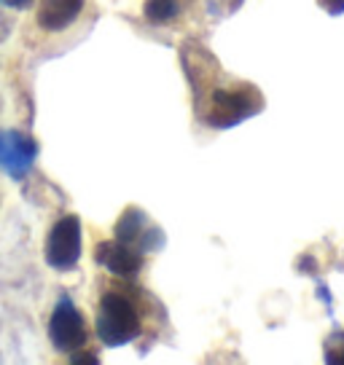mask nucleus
Wrapping results in <instances>:
<instances>
[{"label":"nucleus","mask_w":344,"mask_h":365,"mask_svg":"<svg viewBox=\"0 0 344 365\" xmlns=\"http://www.w3.org/2000/svg\"><path fill=\"white\" fill-rule=\"evenodd\" d=\"M97 336L105 346H124L140 336V314L135 304L121 293H105L97 312Z\"/></svg>","instance_id":"f257e3e1"},{"label":"nucleus","mask_w":344,"mask_h":365,"mask_svg":"<svg viewBox=\"0 0 344 365\" xmlns=\"http://www.w3.org/2000/svg\"><path fill=\"white\" fill-rule=\"evenodd\" d=\"M256 110H261V94L251 86L216 89L210 97V110L205 113V121L216 129H229L251 118Z\"/></svg>","instance_id":"f03ea898"},{"label":"nucleus","mask_w":344,"mask_h":365,"mask_svg":"<svg viewBox=\"0 0 344 365\" xmlns=\"http://www.w3.org/2000/svg\"><path fill=\"white\" fill-rule=\"evenodd\" d=\"M81 261V220L76 215L59 217L46 240V263L54 272H70Z\"/></svg>","instance_id":"7ed1b4c3"},{"label":"nucleus","mask_w":344,"mask_h":365,"mask_svg":"<svg viewBox=\"0 0 344 365\" xmlns=\"http://www.w3.org/2000/svg\"><path fill=\"white\" fill-rule=\"evenodd\" d=\"M86 322L81 317L79 307L68 296H59L57 307L49 319V339L57 352H76L86 344Z\"/></svg>","instance_id":"20e7f679"},{"label":"nucleus","mask_w":344,"mask_h":365,"mask_svg":"<svg viewBox=\"0 0 344 365\" xmlns=\"http://www.w3.org/2000/svg\"><path fill=\"white\" fill-rule=\"evenodd\" d=\"M38 159V143L30 135L3 129L0 132V172H6L11 180H22L30 175Z\"/></svg>","instance_id":"39448f33"},{"label":"nucleus","mask_w":344,"mask_h":365,"mask_svg":"<svg viewBox=\"0 0 344 365\" xmlns=\"http://www.w3.org/2000/svg\"><path fill=\"white\" fill-rule=\"evenodd\" d=\"M94 261H97V266H103L105 272L129 279V277H138V272L143 269V250L118 240L100 242L94 250Z\"/></svg>","instance_id":"423d86ee"},{"label":"nucleus","mask_w":344,"mask_h":365,"mask_svg":"<svg viewBox=\"0 0 344 365\" xmlns=\"http://www.w3.org/2000/svg\"><path fill=\"white\" fill-rule=\"evenodd\" d=\"M84 11V0H44L38 9V24L46 33H62Z\"/></svg>","instance_id":"0eeeda50"},{"label":"nucleus","mask_w":344,"mask_h":365,"mask_svg":"<svg viewBox=\"0 0 344 365\" xmlns=\"http://www.w3.org/2000/svg\"><path fill=\"white\" fill-rule=\"evenodd\" d=\"M153 226L148 217H146V212L143 210H138V207H129V210H124L121 212V217H118V223H116L113 234L118 242H126V245H140V240L146 237V231Z\"/></svg>","instance_id":"6e6552de"},{"label":"nucleus","mask_w":344,"mask_h":365,"mask_svg":"<svg viewBox=\"0 0 344 365\" xmlns=\"http://www.w3.org/2000/svg\"><path fill=\"white\" fill-rule=\"evenodd\" d=\"M146 19L153 24H167L181 16V3L178 0H146Z\"/></svg>","instance_id":"1a4fd4ad"},{"label":"nucleus","mask_w":344,"mask_h":365,"mask_svg":"<svg viewBox=\"0 0 344 365\" xmlns=\"http://www.w3.org/2000/svg\"><path fill=\"white\" fill-rule=\"evenodd\" d=\"M35 0H0V6L6 9H16V11H24V9H33Z\"/></svg>","instance_id":"9d476101"},{"label":"nucleus","mask_w":344,"mask_h":365,"mask_svg":"<svg viewBox=\"0 0 344 365\" xmlns=\"http://www.w3.org/2000/svg\"><path fill=\"white\" fill-rule=\"evenodd\" d=\"M323 6L328 9L331 14H339V11H344V0H320Z\"/></svg>","instance_id":"9b49d317"},{"label":"nucleus","mask_w":344,"mask_h":365,"mask_svg":"<svg viewBox=\"0 0 344 365\" xmlns=\"http://www.w3.org/2000/svg\"><path fill=\"white\" fill-rule=\"evenodd\" d=\"M70 360H73V363H92V365H97V363H100V360H97V357H94V354H73V357H70Z\"/></svg>","instance_id":"f8f14e48"}]
</instances>
